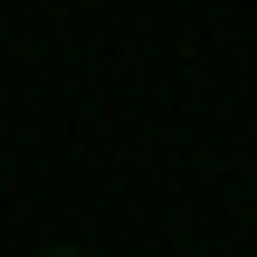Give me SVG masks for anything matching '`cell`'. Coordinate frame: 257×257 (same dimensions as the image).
Returning a JSON list of instances; mask_svg holds the SVG:
<instances>
[{"label":"cell","instance_id":"cell-1","mask_svg":"<svg viewBox=\"0 0 257 257\" xmlns=\"http://www.w3.org/2000/svg\"><path fill=\"white\" fill-rule=\"evenodd\" d=\"M38 257H95V248H38Z\"/></svg>","mask_w":257,"mask_h":257}]
</instances>
